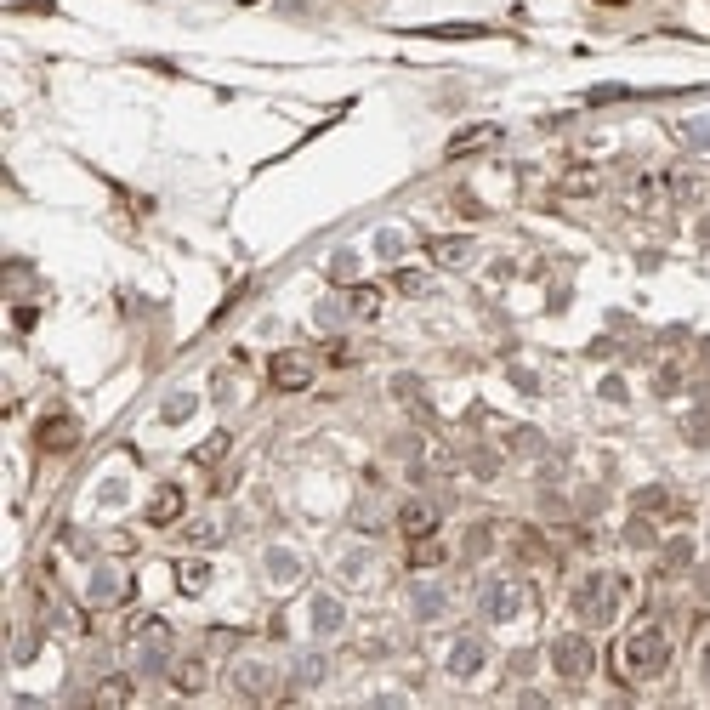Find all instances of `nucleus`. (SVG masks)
<instances>
[{"mask_svg": "<svg viewBox=\"0 0 710 710\" xmlns=\"http://www.w3.org/2000/svg\"><path fill=\"white\" fill-rule=\"evenodd\" d=\"M665 665H671V637H665L659 625H642V631H631V637L620 642V676L625 682H654V676H665Z\"/></svg>", "mask_w": 710, "mask_h": 710, "instance_id": "obj_1", "label": "nucleus"}, {"mask_svg": "<svg viewBox=\"0 0 710 710\" xmlns=\"http://www.w3.org/2000/svg\"><path fill=\"white\" fill-rule=\"evenodd\" d=\"M574 614L586 625H608L620 614V580H614V574H591L586 586L574 591Z\"/></svg>", "mask_w": 710, "mask_h": 710, "instance_id": "obj_2", "label": "nucleus"}, {"mask_svg": "<svg viewBox=\"0 0 710 710\" xmlns=\"http://www.w3.org/2000/svg\"><path fill=\"white\" fill-rule=\"evenodd\" d=\"M551 665H557L563 682H586L591 665H597V648H591V637H580V631H563V637L551 642Z\"/></svg>", "mask_w": 710, "mask_h": 710, "instance_id": "obj_3", "label": "nucleus"}, {"mask_svg": "<svg viewBox=\"0 0 710 710\" xmlns=\"http://www.w3.org/2000/svg\"><path fill=\"white\" fill-rule=\"evenodd\" d=\"M165 648H171V625H165V620H137V625H131V659H137V671L160 665Z\"/></svg>", "mask_w": 710, "mask_h": 710, "instance_id": "obj_4", "label": "nucleus"}, {"mask_svg": "<svg viewBox=\"0 0 710 710\" xmlns=\"http://www.w3.org/2000/svg\"><path fill=\"white\" fill-rule=\"evenodd\" d=\"M267 381H273L279 392L313 387V358H307V353H273V364H267Z\"/></svg>", "mask_w": 710, "mask_h": 710, "instance_id": "obj_5", "label": "nucleus"}, {"mask_svg": "<svg viewBox=\"0 0 710 710\" xmlns=\"http://www.w3.org/2000/svg\"><path fill=\"white\" fill-rule=\"evenodd\" d=\"M523 608H529L523 580H495V586L483 591V614H489V620H517Z\"/></svg>", "mask_w": 710, "mask_h": 710, "instance_id": "obj_6", "label": "nucleus"}, {"mask_svg": "<svg viewBox=\"0 0 710 710\" xmlns=\"http://www.w3.org/2000/svg\"><path fill=\"white\" fill-rule=\"evenodd\" d=\"M74 444H80V421L74 415H46L40 421V449L46 455H69Z\"/></svg>", "mask_w": 710, "mask_h": 710, "instance_id": "obj_7", "label": "nucleus"}, {"mask_svg": "<svg viewBox=\"0 0 710 710\" xmlns=\"http://www.w3.org/2000/svg\"><path fill=\"white\" fill-rule=\"evenodd\" d=\"M182 506H188V500H182V489L177 483H160V489H154V495H148V523H154V529H171V523H177L182 517Z\"/></svg>", "mask_w": 710, "mask_h": 710, "instance_id": "obj_8", "label": "nucleus"}, {"mask_svg": "<svg viewBox=\"0 0 710 710\" xmlns=\"http://www.w3.org/2000/svg\"><path fill=\"white\" fill-rule=\"evenodd\" d=\"M398 529H404L409 540L438 534V506H432V500H404V506H398Z\"/></svg>", "mask_w": 710, "mask_h": 710, "instance_id": "obj_9", "label": "nucleus"}, {"mask_svg": "<svg viewBox=\"0 0 710 710\" xmlns=\"http://www.w3.org/2000/svg\"><path fill=\"white\" fill-rule=\"evenodd\" d=\"M233 688L245 693V699H267V693H273V665H267V659H245V665H233Z\"/></svg>", "mask_w": 710, "mask_h": 710, "instance_id": "obj_10", "label": "nucleus"}, {"mask_svg": "<svg viewBox=\"0 0 710 710\" xmlns=\"http://www.w3.org/2000/svg\"><path fill=\"white\" fill-rule=\"evenodd\" d=\"M489 142H500V125H466V131L449 137V160H466V154H478Z\"/></svg>", "mask_w": 710, "mask_h": 710, "instance_id": "obj_11", "label": "nucleus"}, {"mask_svg": "<svg viewBox=\"0 0 710 710\" xmlns=\"http://www.w3.org/2000/svg\"><path fill=\"white\" fill-rule=\"evenodd\" d=\"M426 250H432V262H438V267H461L466 256H472V239H461V233H444V239H432Z\"/></svg>", "mask_w": 710, "mask_h": 710, "instance_id": "obj_12", "label": "nucleus"}, {"mask_svg": "<svg viewBox=\"0 0 710 710\" xmlns=\"http://www.w3.org/2000/svg\"><path fill=\"white\" fill-rule=\"evenodd\" d=\"M478 665H483V642L478 637H461L455 648H449V671L455 676H472Z\"/></svg>", "mask_w": 710, "mask_h": 710, "instance_id": "obj_13", "label": "nucleus"}, {"mask_svg": "<svg viewBox=\"0 0 710 710\" xmlns=\"http://www.w3.org/2000/svg\"><path fill=\"white\" fill-rule=\"evenodd\" d=\"M177 586L188 591V597H199V591L211 586V568L205 563H177Z\"/></svg>", "mask_w": 710, "mask_h": 710, "instance_id": "obj_14", "label": "nucleus"}, {"mask_svg": "<svg viewBox=\"0 0 710 710\" xmlns=\"http://www.w3.org/2000/svg\"><path fill=\"white\" fill-rule=\"evenodd\" d=\"M171 682H177V693H199L205 688V665H199V659H182L177 671H171Z\"/></svg>", "mask_w": 710, "mask_h": 710, "instance_id": "obj_15", "label": "nucleus"}, {"mask_svg": "<svg viewBox=\"0 0 710 710\" xmlns=\"http://www.w3.org/2000/svg\"><path fill=\"white\" fill-rule=\"evenodd\" d=\"M353 313H358V319L381 313V290H375V284H358V290H353Z\"/></svg>", "mask_w": 710, "mask_h": 710, "instance_id": "obj_16", "label": "nucleus"}, {"mask_svg": "<svg viewBox=\"0 0 710 710\" xmlns=\"http://www.w3.org/2000/svg\"><path fill=\"white\" fill-rule=\"evenodd\" d=\"M125 699H131V682H125V676H108L103 688H97V705H125Z\"/></svg>", "mask_w": 710, "mask_h": 710, "instance_id": "obj_17", "label": "nucleus"}, {"mask_svg": "<svg viewBox=\"0 0 710 710\" xmlns=\"http://www.w3.org/2000/svg\"><path fill=\"white\" fill-rule=\"evenodd\" d=\"M222 455H228V432H216V438H205V444L194 449V461L199 466H211V461H222Z\"/></svg>", "mask_w": 710, "mask_h": 710, "instance_id": "obj_18", "label": "nucleus"}, {"mask_svg": "<svg viewBox=\"0 0 710 710\" xmlns=\"http://www.w3.org/2000/svg\"><path fill=\"white\" fill-rule=\"evenodd\" d=\"M597 188V171H568L563 177V194H591Z\"/></svg>", "mask_w": 710, "mask_h": 710, "instance_id": "obj_19", "label": "nucleus"}, {"mask_svg": "<svg viewBox=\"0 0 710 710\" xmlns=\"http://www.w3.org/2000/svg\"><path fill=\"white\" fill-rule=\"evenodd\" d=\"M188 540H194V546H216V540H222V529H216V523H194V529H188Z\"/></svg>", "mask_w": 710, "mask_h": 710, "instance_id": "obj_20", "label": "nucleus"}, {"mask_svg": "<svg viewBox=\"0 0 710 710\" xmlns=\"http://www.w3.org/2000/svg\"><path fill=\"white\" fill-rule=\"evenodd\" d=\"M438 563V546H432V534L426 540H415V568H432Z\"/></svg>", "mask_w": 710, "mask_h": 710, "instance_id": "obj_21", "label": "nucleus"}, {"mask_svg": "<svg viewBox=\"0 0 710 710\" xmlns=\"http://www.w3.org/2000/svg\"><path fill=\"white\" fill-rule=\"evenodd\" d=\"M319 625H324V631H336V625H341V608L330 603V597H324V603H319Z\"/></svg>", "mask_w": 710, "mask_h": 710, "instance_id": "obj_22", "label": "nucleus"}, {"mask_svg": "<svg viewBox=\"0 0 710 710\" xmlns=\"http://www.w3.org/2000/svg\"><path fill=\"white\" fill-rule=\"evenodd\" d=\"M398 290H404V296H421L426 279H421V273H398Z\"/></svg>", "mask_w": 710, "mask_h": 710, "instance_id": "obj_23", "label": "nucleus"}, {"mask_svg": "<svg viewBox=\"0 0 710 710\" xmlns=\"http://www.w3.org/2000/svg\"><path fill=\"white\" fill-rule=\"evenodd\" d=\"M705 682H710V648H705Z\"/></svg>", "mask_w": 710, "mask_h": 710, "instance_id": "obj_24", "label": "nucleus"}, {"mask_svg": "<svg viewBox=\"0 0 710 710\" xmlns=\"http://www.w3.org/2000/svg\"><path fill=\"white\" fill-rule=\"evenodd\" d=\"M603 6H625V0H603Z\"/></svg>", "mask_w": 710, "mask_h": 710, "instance_id": "obj_25", "label": "nucleus"}]
</instances>
